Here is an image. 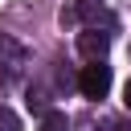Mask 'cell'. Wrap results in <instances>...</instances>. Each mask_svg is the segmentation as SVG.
<instances>
[{"instance_id":"obj_1","label":"cell","mask_w":131,"mask_h":131,"mask_svg":"<svg viewBox=\"0 0 131 131\" xmlns=\"http://www.w3.org/2000/svg\"><path fill=\"white\" fill-rule=\"evenodd\" d=\"M78 90H82L86 98H106V90H111V66H102V61L82 66V74H78Z\"/></svg>"},{"instance_id":"obj_2","label":"cell","mask_w":131,"mask_h":131,"mask_svg":"<svg viewBox=\"0 0 131 131\" xmlns=\"http://www.w3.org/2000/svg\"><path fill=\"white\" fill-rule=\"evenodd\" d=\"M106 45H111V37L98 33V29H82V33H78V53H82L86 61H98V57L106 53Z\"/></svg>"},{"instance_id":"obj_3","label":"cell","mask_w":131,"mask_h":131,"mask_svg":"<svg viewBox=\"0 0 131 131\" xmlns=\"http://www.w3.org/2000/svg\"><path fill=\"white\" fill-rule=\"evenodd\" d=\"M94 8H98V0H74V4H66L61 8V20H82V16H94Z\"/></svg>"},{"instance_id":"obj_4","label":"cell","mask_w":131,"mask_h":131,"mask_svg":"<svg viewBox=\"0 0 131 131\" xmlns=\"http://www.w3.org/2000/svg\"><path fill=\"white\" fill-rule=\"evenodd\" d=\"M0 131H20V115L12 106H0Z\"/></svg>"},{"instance_id":"obj_5","label":"cell","mask_w":131,"mask_h":131,"mask_svg":"<svg viewBox=\"0 0 131 131\" xmlns=\"http://www.w3.org/2000/svg\"><path fill=\"white\" fill-rule=\"evenodd\" d=\"M45 131H66V115L61 111H49L45 115Z\"/></svg>"},{"instance_id":"obj_6","label":"cell","mask_w":131,"mask_h":131,"mask_svg":"<svg viewBox=\"0 0 131 131\" xmlns=\"http://www.w3.org/2000/svg\"><path fill=\"white\" fill-rule=\"evenodd\" d=\"M123 102H127V106H131V82H127V86H123Z\"/></svg>"},{"instance_id":"obj_7","label":"cell","mask_w":131,"mask_h":131,"mask_svg":"<svg viewBox=\"0 0 131 131\" xmlns=\"http://www.w3.org/2000/svg\"><path fill=\"white\" fill-rule=\"evenodd\" d=\"M115 131H131V123H115Z\"/></svg>"}]
</instances>
